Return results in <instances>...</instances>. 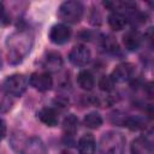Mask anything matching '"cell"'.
<instances>
[{"instance_id":"1","label":"cell","mask_w":154,"mask_h":154,"mask_svg":"<svg viewBox=\"0 0 154 154\" xmlns=\"http://www.w3.org/2000/svg\"><path fill=\"white\" fill-rule=\"evenodd\" d=\"M34 43V36L29 30L19 29L7 37V59L12 65L22 63V60L30 53Z\"/></svg>"},{"instance_id":"2","label":"cell","mask_w":154,"mask_h":154,"mask_svg":"<svg viewBox=\"0 0 154 154\" xmlns=\"http://www.w3.org/2000/svg\"><path fill=\"white\" fill-rule=\"evenodd\" d=\"M11 146L19 154H47L43 142L36 136L25 137L19 132H13Z\"/></svg>"},{"instance_id":"3","label":"cell","mask_w":154,"mask_h":154,"mask_svg":"<svg viewBox=\"0 0 154 154\" xmlns=\"http://www.w3.org/2000/svg\"><path fill=\"white\" fill-rule=\"evenodd\" d=\"M125 147V138L120 132H105L99 142L100 154H123Z\"/></svg>"},{"instance_id":"4","label":"cell","mask_w":154,"mask_h":154,"mask_svg":"<svg viewBox=\"0 0 154 154\" xmlns=\"http://www.w3.org/2000/svg\"><path fill=\"white\" fill-rule=\"evenodd\" d=\"M83 5L79 1L69 0L60 5L58 13L64 22L70 24H77L83 17Z\"/></svg>"},{"instance_id":"5","label":"cell","mask_w":154,"mask_h":154,"mask_svg":"<svg viewBox=\"0 0 154 154\" xmlns=\"http://www.w3.org/2000/svg\"><path fill=\"white\" fill-rule=\"evenodd\" d=\"M28 87V79L22 73H14L8 76L4 82V88L7 91V94L12 96H20L26 90Z\"/></svg>"},{"instance_id":"6","label":"cell","mask_w":154,"mask_h":154,"mask_svg":"<svg viewBox=\"0 0 154 154\" xmlns=\"http://www.w3.org/2000/svg\"><path fill=\"white\" fill-rule=\"evenodd\" d=\"M90 59H91V53L89 48H87L83 45L75 46L69 54V60L76 66H85L87 64H89Z\"/></svg>"},{"instance_id":"7","label":"cell","mask_w":154,"mask_h":154,"mask_svg":"<svg viewBox=\"0 0 154 154\" xmlns=\"http://www.w3.org/2000/svg\"><path fill=\"white\" fill-rule=\"evenodd\" d=\"M29 83L38 91H47L53 85V78L49 72H35L30 76Z\"/></svg>"},{"instance_id":"8","label":"cell","mask_w":154,"mask_h":154,"mask_svg":"<svg viewBox=\"0 0 154 154\" xmlns=\"http://www.w3.org/2000/svg\"><path fill=\"white\" fill-rule=\"evenodd\" d=\"M71 37V30L65 24H55L49 31V38L55 45H64Z\"/></svg>"},{"instance_id":"9","label":"cell","mask_w":154,"mask_h":154,"mask_svg":"<svg viewBox=\"0 0 154 154\" xmlns=\"http://www.w3.org/2000/svg\"><path fill=\"white\" fill-rule=\"evenodd\" d=\"M134 73H135V67H134L132 64H130V63H122V64H119V65H117L114 67L111 77L113 78L114 82L122 83V82H126V81L131 79Z\"/></svg>"},{"instance_id":"10","label":"cell","mask_w":154,"mask_h":154,"mask_svg":"<svg viewBox=\"0 0 154 154\" xmlns=\"http://www.w3.org/2000/svg\"><path fill=\"white\" fill-rule=\"evenodd\" d=\"M142 43V35L137 30H129L123 36V45L128 51H136Z\"/></svg>"},{"instance_id":"11","label":"cell","mask_w":154,"mask_h":154,"mask_svg":"<svg viewBox=\"0 0 154 154\" xmlns=\"http://www.w3.org/2000/svg\"><path fill=\"white\" fill-rule=\"evenodd\" d=\"M130 150H131V154H150L152 142L147 137L140 136L132 141Z\"/></svg>"},{"instance_id":"12","label":"cell","mask_w":154,"mask_h":154,"mask_svg":"<svg viewBox=\"0 0 154 154\" xmlns=\"http://www.w3.org/2000/svg\"><path fill=\"white\" fill-rule=\"evenodd\" d=\"M38 119L47 126H55L59 122L58 113L52 107H43L37 112Z\"/></svg>"},{"instance_id":"13","label":"cell","mask_w":154,"mask_h":154,"mask_svg":"<svg viewBox=\"0 0 154 154\" xmlns=\"http://www.w3.org/2000/svg\"><path fill=\"white\" fill-rule=\"evenodd\" d=\"M78 152L79 154H95L96 142L91 134L83 135L78 141Z\"/></svg>"},{"instance_id":"14","label":"cell","mask_w":154,"mask_h":154,"mask_svg":"<svg viewBox=\"0 0 154 154\" xmlns=\"http://www.w3.org/2000/svg\"><path fill=\"white\" fill-rule=\"evenodd\" d=\"M43 66L48 71H58L63 66L61 55L58 52H49L43 60Z\"/></svg>"},{"instance_id":"15","label":"cell","mask_w":154,"mask_h":154,"mask_svg":"<svg viewBox=\"0 0 154 154\" xmlns=\"http://www.w3.org/2000/svg\"><path fill=\"white\" fill-rule=\"evenodd\" d=\"M77 83L83 90H91L95 85V79L90 71L83 70L77 76Z\"/></svg>"},{"instance_id":"16","label":"cell","mask_w":154,"mask_h":154,"mask_svg":"<svg viewBox=\"0 0 154 154\" xmlns=\"http://www.w3.org/2000/svg\"><path fill=\"white\" fill-rule=\"evenodd\" d=\"M126 23H128V19L122 12H118V11L117 12H112L108 16V24L116 31H119V30L124 29Z\"/></svg>"},{"instance_id":"17","label":"cell","mask_w":154,"mask_h":154,"mask_svg":"<svg viewBox=\"0 0 154 154\" xmlns=\"http://www.w3.org/2000/svg\"><path fill=\"white\" fill-rule=\"evenodd\" d=\"M63 129L66 136H73L78 130V118L75 114L67 116L63 122Z\"/></svg>"},{"instance_id":"18","label":"cell","mask_w":154,"mask_h":154,"mask_svg":"<svg viewBox=\"0 0 154 154\" xmlns=\"http://www.w3.org/2000/svg\"><path fill=\"white\" fill-rule=\"evenodd\" d=\"M83 124L89 129H97L102 124V118H101V116L99 113L90 112V113L85 114V117L83 119Z\"/></svg>"},{"instance_id":"19","label":"cell","mask_w":154,"mask_h":154,"mask_svg":"<svg viewBox=\"0 0 154 154\" xmlns=\"http://www.w3.org/2000/svg\"><path fill=\"white\" fill-rule=\"evenodd\" d=\"M125 126L130 130H140L144 128V120L140 117H128L125 120Z\"/></svg>"},{"instance_id":"20","label":"cell","mask_w":154,"mask_h":154,"mask_svg":"<svg viewBox=\"0 0 154 154\" xmlns=\"http://www.w3.org/2000/svg\"><path fill=\"white\" fill-rule=\"evenodd\" d=\"M114 83H116V82L113 81V78H112L111 76H102V77L100 78V81H99V88H100L102 91L108 93V91H112V90H113Z\"/></svg>"},{"instance_id":"21","label":"cell","mask_w":154,"mask_h":154,"mask_svg":"<svg viewBox=\"0 0 154 154\" xmlns=\"http://www.w3.org/2000/svg\"><path fill=\"white\" fill-rule=\"evenodd\" d=\"M6 132H7L6 123H5V120L0 119V140H2V138L6 136Z\"/></svg>"},{"instance_id":"22","label":"cell","mask_w":154,"mask_h":154,"mask_svg":"<svg viewBox=\"0 0 154 154\" xmlns=\"http://www.w3.org/2000/svg\"><path fill=\"white\" fill-rule=\"evenodd\" d=\"M5 18H6V16H5V8H4L2 2H0V20H2Z\"/></svg>"},{"instance_id":"23","label":"cell","mask_w":154,"mask_h":154,"mask_svg":"<svg viewBox=\"0 0 154 154\" xmlns=\"http://www.w3.org/2000/svg\"><path fill=\"white\" fill-rule=\"evenodd\" d=\"M2 67V58H1V51H0V69Z\"/></svg>"},{"instance_id":"24","label":"cell","mask_w":154,"mask_h":154,"mask_svg":"<svg viewBox=\"0 0 154 154\" xmlns=\"http://www.w3.org/2000/svg\"><path fill=\"white\" fill-rule=\"evenodd\" d=\"M61 154H71V153H70V152H63Z\"/></svg>"}]
</instances>
